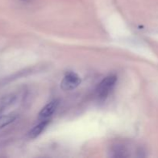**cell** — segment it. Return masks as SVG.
<instances>
[{
	"label": "cell",
	"instance_id": "obj_3",
	"mask_svg": "<svg viewBox=\"0 0 158 158\" xmlns=\"http://www.w3.org/2000/svg\"><path fill=\"white\" fill-rule=\"evenodd\" d=\"M59 102L58 100H52L51 102L48 103L43 109L40 110V114H39V120H49V117L55 113L57 107L59 106Z\"/></svg>",
	"mask_w": 158,
	"mask_h": 158
},
{
	"label": "cell",
	"instance_id": "obj_2",
	"mask_svg": "<svg viewBox=\"0 0 158 158\" xmlns=\"http://www.w3.org/2000/svg\"><path fill=\"white\" fill-rule=\"evenodd\" d=\"M81 83V78L74 72H69L64 76L60 83V87L64 91H69L76 89Z\"/></svg>",
	"mask_w": 158,
	"mask_h": 158
},
{
	"label": "cell",
	"instance_id": "obj_1",
	"mask_svg": "<svg viewBox=\"0 0 158 158\" xmlns=\"http://www.w3.org/2000/svg\"><path fill=\"white\" fill-rule=\"evenodd\" d=\"M117 81V77L114 74L105 77L100 83L97 89V97L100 100H106L113 90Z\"/></svg>",
	"mask_w": 158,
	"mask_h": 158
},
{
	"label": "cell",
	"instance_id": "obj_4",
	"mask_svg": "<svg viewBox=\"0 0 158 158\" xmlns=\"http://www.w3.org/2000/svg\"><path fill=\"white\" fill-rule=\"evenodd\" d=\"M49 123V120H40V123L36 125V126L34 127L32 129L30 130V131L28 134L29 138L34 139L35 137H37L38 136H40L41 134V133L43 132L45 130V128L46 127L48 124Z\"/></svg>",
	"mask_w": 158,
	"mask_h": 158
},
{
	"label": "cell",
	"instance_id": "obj_5",
	"mask_svg": "<svg viewBox=\"0 0 158 158\" xmlns=\"http://www.w3.org/2000/svg\"><path fill=\"white\" fill-rule=\"evenodd\" d=\"M15 99V97L14 95H12V94H9V95L3 97L2 99L1 102H0V114H2L8 106H10L14 102Z\"/></svg>",
	"mask_w": 158,
	"mask_h": 158
},
{
	"label": "cell",
	"instance_id": "obj_7",
	"mask_svg": "<svg viewBox=\"0 0 158 158\" xmlns=\"http://www.w3.org/2000/svg\"><path fill=\"white\" fill-rule=\"evenodd\" d=\"M114 154V157H126V150L122 146H117L113 150Z\"/></svg>",
	"mask_w": 158,
	"mask_h": 158
},
{
	"label": "cell",
	"instance_id": "obj_8",
	"mask_svg": "<svg viewBox=\"0 0 158 158\" xmlns=\"http://www.w3.org/2000/svg\"><path fill=\"white\" fill-rule=\"evenodd\" d=\"M21 1H23V2H30L31 0H21Z\"/></svg>",
	"mask_w": 158,
	"mask_h": 158
},
{
	"label": "cell",
	"instance_id": "obj_6",
	"mask_svg": "<svg viewBox=\"0 0 158 158\" xmlns=\"http://www.w3.org/2000/svg\"><path fill=\"white\" fill-rule=\"evenodd\" d=\"M16 118L17 116L13 114H9V115L1 116L0 117V129L8 126L10 123H12V122L15 121Z\"/></svg>",
	"mask_w": 158,
	"mask_h": 158
}]
</instances>
